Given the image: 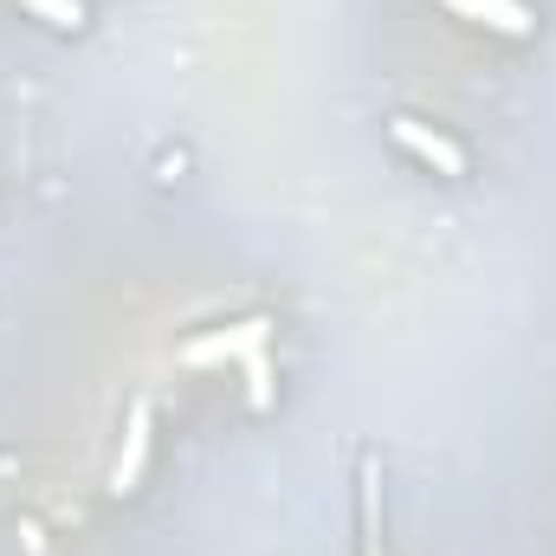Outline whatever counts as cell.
Here are the masks:
<instances>
[{"label": "cell", "instance_id": "obj_1", "mask_svg": "<svg viewBox=\"0 0 556 556\" xmlns=\"http://www.w3.org/2000/svg\"><path fill=\"white\" fill-rule=\"evenodd\" d=\"M389 137L402 142L408 155H415L420 168H433L440 181H466L472 175V162H466V149L446 137V130H433V124H420V117H389Z\"/></svg>", "mask_w": 556, "mask_h": 556}, {"label": "cell", "instance_id": "obj_2", "mask_svg": "<svg viewBox=\"0 0 556 556\" xmlns=\"http://www.w3.org/2000/svg\"><path fill=\"white\" fill-rule=\"evenodd\" d=\"M149 433H155V402L137 395L130 415H124V440H117V459H111V498H130L149 472Z\"/></svg>", "mask_w": 556, "mask_h": 556}, {"label": "cell", "instance_id": "obj_3", "mask_svg": "<svg viewBox=\"0 0 556 556\" xmlns=\"http://www.w3.org/2000/svg\"><path fill=\"white\" fill-rule=\"evenodd\" d=\"M266 343H273V317H240V324H227V330H214V337H194V343L181 350V363H194V369L247 363V356L266 350Z\"/></svg>", "mask_w": 556, "mask_h": 556}, {"label": "cell", "instance_id": "obj_4", "mask_svg": "<svg viewBox=\"0 0 556 556\" xmlns=\"http://www.w3.org/2000/svg\"><path fill=\"white\" fill-rule=\"evenodd\" d=\"M440 7L472 20V26H485V33H498V39H531L538 33V13L525 0H440Z\"/></svg>", "mask_w": 556, "mask_h": 556}, {"label": "cell", "instance_id": "obj_5", "mask_svg": "<svg viewBox=\"0 0 556 556\" xmlns=\"http://www.w3.org/2000/svg\"><path fill=\"white\" fill-rule=\"evenodd\" d=\"M382 551V472L376 459L363 466V505H356V556H376Z\"/></svg>", "mask_w": 556, "mask_h": 556}, {"label": "cell", "instance_id": "obj_6", "mask_svg": "<svg viewBox=\"0 0 556 556\" xmlns=\"http://www.w3.org/2000/svg\"><path fill=\"white\" fill-rule=\"evenodd\" d=\"M20 13L39 20V26H52V33H85L91 26V7L85 0H20Z\"/></svg>", "mask_w": 556, "mask_h": 556}, {"label": "cell", "instance_id": "obj_7", "mask_svg": "<svg viewBox=\"0 0 556 556\" xmlns=\"http://www.w3.org/2000/svg\"><path fill=\"white\" fill-rule=\"evenodd\" d=\"M247 382H253V408H266V402H273V389H266V382H273L266 350H253V356H247Z\"/></svg>", "mask_w": 556, "mask_h": 556}]
</instances>
